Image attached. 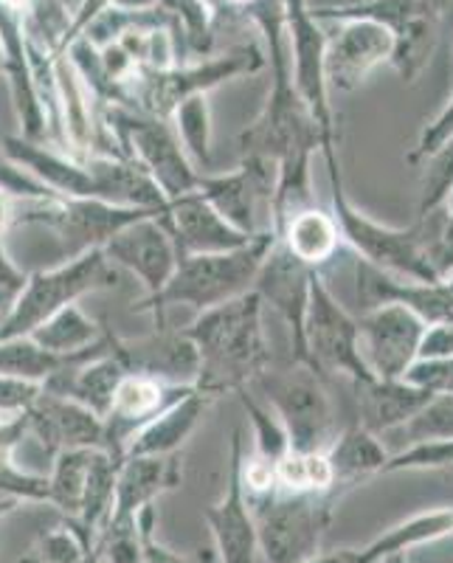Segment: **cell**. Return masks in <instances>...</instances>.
I'll return each instance as SVG.
<instances>
[{"label":"cell","instance_id":"17","mask_svg":"<svg viewBox=\"0 0 453 563\" xmlns=\"http://www.w3.org/2000/svg\"><path fill=\"white\" fill-rule=\"evenodd\" d=\"M26 431L57 460L59 451L68 449H102L104 420L70 397L40 391L34 404L23 411Z\"/></svg>","mask_w":453,"mask_h":563},{"label":"cell","instance_id":"18","mask_svg":"<svg viewBox=\"0 0 453 563\" xmlns=\"http://www.w3.org/2000/svg\"><path fill=\"white\" fill-rule=\"evenodd\" d=\"M102 251L110 265L139 276L150 296H155L164 288L169 276L175 274V268H178L180 260L173 234L161 223V214L128 225Z\"/></svg>","mask_w":453,"mask_h":563},{"label":"cell","instance_id":"54","mask_svg":"<svg viewBox=\"0 0 453 563\" xmlns=\"http://www.w3.org/2000/svg\"><path fill=\"white\" fill-rule=\"evenodd\" d=\"M448 474H451V476H453V467H451V471H448Z\"/></svg>","mask_w":453,"mask_h":563},{"label":"cell","instance_id":"46","mask_svg":"<svg viewBox=\"0 0 453 563\" xmlns=\"http://www.w3.org/2000/svg\"><path fill=\"white\" fill-rule=\"evenodd\" d=\"M113 7H119V9H135V12H139V9H153V7H158V0H115Z\"/></svg>","mask_w":453,"mask_h":563},{"label":"cell","instance_id":"21","mask_svg":"<svg viewBox=\"0 0 453 563\" xmlns=\"http://www.w3.org/2000/svg\"><path fill=\"white\" fill-rule=\"evenodd\" d=\"M180 476V451L166 456H124L115 474L113 510L108 521H133L141 507L155 505L161 493L178 487Z\"/></svg>","mask_w":453,"mask_h":563},{"label":"cell","instance_id":"20","mask_svg":"<svg viewBox=\"0 0 453 563\" xmlns=\"http://www.w3.org/2000/svg\"><path fill=\"white\" fill-rule=\"evenodd\" d=\"M110 350L122 358L128 375H144L166 384H195L198 378V350L184 330H158L144 339H119L110 333Z\"/></svg>","mask_w":453,"mask_h":563},{"label":"cell","instance_id":"51","mask_svg":"<svg viewBox=\"0 0 453 563\" xmlns=\"http://www.w3.org/2000/svg\"><path fill=\"white\" fill-rule=\"evenodd\" d=\"M0 74H7V57H3V45H0Z\"/></svg>","mask_w":453,"mask_h":563},{"label":"cell","instance_id":"37","mask_svg":"<svg viewBox=\"0 0 453 563\" xmlns=\"http://www.w3.org/2000/svg\"><path fill=\"white\" fill-rule=\"evenodd\" d=\"M0 189L12 195V198H52L54 195L32 173H26L20 164H14L3 150H0Z\"/></svg>","mask_w":453,"mask_h":563},{"label":"cell","instance_id":"33","mask_svg":"<svg viewBox=\"0 0 453 563\" xmlns=\"http://www.w3.org/2000/svg\"><path fill=\"white\" fill-rule=\"evenodd\" d=\"M386 437L406 442L402 449L426 440H453V395H434L415 420ZM386 437H380V440H386Z\"/></svg>","mask_w":453,"mask_h":563},{"label":"cell","instance_id":"7","mask_svg":"<svg viewBox=\"0 0 453 563\" xmlns=\"http://www.w3.org/2000/svg\"><path fill=\"white\" fill-rule=\"evenodd\" d=\"M153 214H161V211L130 209V206H113L104 200L63 198V195L18 198L14 203V225H45L54 231L63 245V263L90 249H104L119 231Z\"/></svg>","mask_w":453,"mask_h":563},{"label":"cell","instance_id":"44","mask_svg":"<svg viewBox=\"0 0 453 563\" xmlns=\"http://www.w3.org/2000/svg\"><path fill=\"white\" fill-rule=\"evenodd\" d=\"M14 203H18V198L0 189V240L14 225Z\"/></svg>","mask_w":453,"mask_h":563},{"label":"cell","instance_id":"42","mask_svg":"<svg viewBox=\"0 0 453 563\" xmlns=\"http://www.w3.org/2000/svg\"><path fill=\"white\" fill-rule=\"evenodd\" d=\"M372 3H377V0H301V7L307 9V14L316 20L344 18V14L366 9L372 7Z\"/></svg>","mask_w":453,"mask_h":563},{"label":"cell","instance_id":"9","mask_svg":"<svg viewBox=\"0 0 453 563\" xmlns=\"http://www.w3.org/2000/svg\"><path fill=\"white\" fill-rule=\"evenodd\" d=\"M102 108L104 122L119 135L124 153L147 169L166 203L180 198V195L198 192L200 173L192 167V161L186 158L173 124L164 122V119L133 113V110L119 108V104H102Z\"/></svg>","mask_w":453,"mask_h":563},{"label":"cell","instance_id":"48","mask_svg":"<svg viewBox=\"0 0 453 563\" xmlns=\"http://www.w3.org/2000/svg\"><path fill=\"white\" fill-rule=\"evenodd\" d=\"M225 9H234V12H243V9L254 7L256 0H223Z\"/></svg>","mask_w":453,"mask_h":563},{"label":"cell","instance_id":"34","mask_svg":"<svg viewBox=\"0 0 453 563\" xmlns=\"http://www.w3.org/2000/svg\"><path fill=\"white\" fill-rule=\"evenodd\" d=\"M236 395H240V400H243L245 411H248L251 417V426H254V440H256L254 460L276 465V462L290 451L288 434H285V429H281L279 417H274L265 406L256 404L254 397H248V386L236 391Z\"/></svg>","mask_w":453,"mask_h":563},{"label":"cell","instance_id":"6","mask_svg":"<svg viewBox=\"0 0 453 563\" xmlns=\"http://www.w3.org/2000/svg\"><path fill=\"white\" fill-rule=\"evenodd\" d=\"M115 265L108 263L102 249H90L85 254L65 260L52 271H34L26 276V285L0 319V341L26 339L43 321L52 319L68 305H77L90 290L113 285Z\"/></svg>","mask_w":453,"mask_h":563},{"label":"cell","instance_id":"8","mask_svg":"<svg viewBox=\"0 0 453 563\" xmlns=\"http://www.w3.org/2000/svg\"><path fill=\"white\" fill-rule=\"evenodd\" d=\"M265 65L259 45L248 43L206 63H186L166 70H139L124 90V108L133 113L169 122L173 110L195 93H209L220 82L243 74H256Z\"/></svg>","mask_w":453,"mask_h":563},{"label":"cell","instance_id":"31","mask_svg":"<svg viewBox=\"0 0 453 563\" xmlns=\"http://www.w3.org/2000/svg\"><path fill=\"white\" fill-rule=\"evenodd\" d=\"M274 476L276 487H281V490L335 493L332 490V467L330 460H327V451H310V454H305V451H288L274 465Z\"/></svg>","mask_w":453,"mask_h":563},{"label":"cell","instance_id":"30","mask_svg":"<svg viewBox=\"0 0 453 563\" xmlns=\"http://www.w3.org/2000/svg\"><path fill=\"white\" fill-rule=\"evenodd\" d=\"M158 7L178 26L186 63L195 57H209L218 37V14L211 12L203 0H158Z\"/></svg>","mask_w":453,"mask_h":563},{"label":"cell","instance_id":"4","mask_svg":"<svg viewBox=\"0 0 453 563\" xmlns=\"http://www.w3.org/2000/svg\"><path fill=\"white\" fill-rule=\"evenodd\" d=\"M245 499L265 563H301L319 555L332 512L341 501L335 493H290L281 487Z\"/></svg>","mask_w":453,"mask_h":563},{"label":"cell","instance_id":"28","mask_svg":"<svg viewBox=\"0 0 453 563\" xmlns=\"http://www.w3.org/2000/svg\"><path fill=\"white\" fill-rule=\"evenodd\" d=\"M175 135H178L180 147L186 158L192 161L195 169L214 173V158H211V108L206 93L184 99L169 115Z\"/></svg>","mask_w":453,"mask_h":563},{"label":"cell","instance_id":"41","mask_svg":"<svg viewBox=\"0 0 453 563\" xmlns=\"http://www.w3.org/2000/svg\"><path fill=\"white\" fill-rule=\"evenodd\" d=\"M451 355H453V321L428 324L426 335H422V344H420V358L417 361L451 358Z\"/></svg>","mask_w":453,"mask_h":563},{"label":"cell","instance_id":"29","mask_svg":"<svg viewBox=\"0 0 453 563\" xmlns=\"http://www.w3.org/2000/svg\"><path fill=\"white\" fill-rule=\"evenodd\" d=\"M93 451L97 449L59 451L52 465V474H48V505L59 507L68 516V521L79 519V512H82Z\"/></svg>","mask_w":453,"mask_h":563},{"label":"cell","instance_id":"2","mask_svg":"<svg viewBox=\"0 0 453 563\" xmlns=\"http://www.w3.org/2000/svg\"><path fill=\"white\" fill-rule=\"evenodd\" d=\"M276 231H262L248 245L220 254H189L180 256L178 268L155 296L135 305V310H153L158 327H164V310L169 305H189L198 313L225 305L236 296L254 290V279L262 263L276 243Z\"/></svg>","mask_w":453,"mask_h":563},{"label":"cell","instance_id":"53","mask_svg":"<svg viewBox=\"0 0 453 563\" xmlns=\"http://www.w3.org/2000/svg\"><path fill=\"white\" fill-rule=\"evenodd\" d=\"M448 7H453V0H448Z\"/></svg>","mask_w":453,"mask_h":563},{"label":"cell","instance_id":"38","mask_svg":"<svg viewBox=\"0 0 453 563\" xmlns=\"http://www.w3.org/2000/svg\"><path fill=\"white\" fill-rule=\"evenodd\" d=\"M451 133H453V93L448 97V102L442 104L440 113H437L434 119H431V122L420 130L415 150L409 153V161H415L417 164V161L426 158L428 153H434L437 144H440V141H445Z\"/></svg>","mask_w":453,"mask_h":563},{"label":"cell","instance_id":"19","mask_svg":"<svg viewBox=\"0 0 453 563\" xmlns=\"http://www.w3.org/2000/svg\"><path fill=\"white\" fill-rule=\"evenodd\" d=\"M161 223L173 234L178 256L220 254V251L243 249L254 240L225 223L214 211V206L200 192H189L169 200L166 209L161 211Z\"/></svg>","mask_w":453,"mask_h":563},{"label":"cell","instance_id":"11","mask_svg":"<svg viewBox=\"0 0 453 563\" xmlns=\"http://www.w3.org/2000/svg\"><path fill=\"white\" fill-rule=\"evenodd\" d=\"M327 29L324 82L330 93H355L380 65L391 63L395 37L369 18L321 20Z\"/></svg>","mask_w":453,"mask_h":563},{"label":"cell","instance_id":"40","mask_svg":"<svg viewBox=\"0 0 453 563\" xmlns=\"http://www.w3.org/2000/svg\"><path fill=\"white\" fill-rule=\"evenodd\" d=\"M23 285H26V274L14 265V260L3 249V240H0V308H3V316L9 313Z\"/></svg>","mask_w":453,"mask_h":563},{"label":"cell","instance_id":"39","mask_svg":"<svg viewBox=\"0 0 453 563\" xmlns=\"http://www.w3.org/2000/svg\"><path fill=\"white\" fill-rule=\"evenodd\" d=\"M43 391V384L20 378H3L0 375V411L7 415H23L34 404V397Z\"/></svg>","mask_w":453,"mask_h":563},{"label":"cell","instance_id":"36","mask_svg":"<svg viewBox=\"0 0 453 563\" xmlns=\"http://www.w3.org/2000/svg\"><path fill=\"white\" fill-rule=\"evenodd\" d=\"M402 380H409L431 395H453V355L437 361H417Z\"/></svg>","mask_w":453,"mask_h":563},{"label":"cell","instance_id":"13","mask_svg":"<svg viewBox=\"0 0 453 563\" xmlns=\"http://www.w3.org/2000/svg\"><path fill=\"white\" fill-rule=\"evenodd\" d=\"M445 9L448 0H377L372 7L357 9L344 18H369L389 29L391 37H395V52H391L389 65L400 74L402 82H415L434 54Z\"/></svg>","mask_w":453,"mask_h":563},{"label":"cell","instance_id":"14","mask_svg":"<svg viewBox=\"0 0 453 563\" xmlns=\"http://www.w3.org/2000/svg\"><path fill=\"white\" fill-rule=\"evenodd\" d=\"M319 271L296 260L281 240L276 238L274 249L268 251L265 263H262L259 274L254 279V294L259 296L262 305H270L281 321L290 330V344H294V361L307 364L305 350V319L307 308H310V288ZM310 366V364H307Z\"/></svg>","mask_w":453,"mask_h":563},{"label":"cell","instance_id":"43","mask_svg":"<svg viewBox=\"0 0 453 563\" xmlns=\"http://www.w3.org/2000/svg\"><path fill=\"white\" fill-rule=\"evenodd\" d=\"M147 563H206L203 555H195V558H180L178 552H169L166 547H161L155 538L147 541Z\"/></svg>","mask_w":453,"mask_h":563},{"label":"cell","instance_id":"23","mask_svg":"<svg viewBox=\"0 0 453 563\" xmlns=\"http://www.w3.org/2000/svg\"><path fill=\"white\" fill-rule=\"evenodd\" d=\"M389 456L391 454L386 451L384 440L355 422V426L341 431L327 449V460L332 467V490L344 499L346 493L355 490L361 482L384 474Z\"/></svg>","mask_w":453,"mask_h":563},{"label":"cell","instance_id":"26","mask_svg":"<svg viewBox=\"0 0 453 563\" xmlns=\"http://www.w3.org/2000/svg\"><path fill=\"white\" fill-rule=\"evenodd\" d=\"M448 536H453V507L420 512V516H411V519L389 527V530H386L384 536H377L369 547L357 550V563H377L386 555L411 552L417 550V547L434 544V541Z\"/></svg>","mask_w":453,"mask_h":563},{"label":"cell","instance_id":"55","mask_svg":"<svg viewBox=\"0 0 453 563\" xmlns=\"http://www.w3.org/2000/svg\"><path fill=\"white\" fill-rule=\"evenodd\" d=\"M448 282H451V285H453V279H448Z\"/></svg>","mask_w":453,"mask_h":563},{"label":"cell","instance_id":"47","mask_svg":"<svg viewBox=\"0 0 453 563\" xmlns=\"http://www.w3.org/2000/svg\"><path fill=\"white\" fill-rule=\"evenodd\" d=\"M18 505H20L18 496H3V499H0V521L7 519L9 512H12Z\"/></svg>","mask_w":453,"mask_h":563},{"label":"cell","instance_id":"50","mask_svg":"<svg viewBox=\"0 0 453 563\" xmlns=\"http://www.w3.org/2000/svg\"><path fill=\"white\" fill-rule=\"evenodd\" d=\"M442 209H445L448 214H451V218H453V192L448 195V200H445V206H442Z\"/></svg>","mask_w":453,"mask_h":563},{"label":"cell","instance_id":"5","mask_svg":"<svg viewBox=\"0 0 453 563\" xmlns=\"http://www.w3.org/2000/svg\"><path fill=\"white\" fill-rule=\"evenodd\" d=\"M251 386L262 391L265 404L279 417L290 451H327L339 437L327 378L313 366L301 361H290L288 366L270 364Z\"/></svg>","mask_w":453,"mask_h":563},{"label":"cell","instance_id":"22","mask_svg":"<svg viewBox=\"0 0 453 563\" xmlns=\"http://www.w3.org/2000/svg\"><path fill=\"white\" fill-rule=\"evenodd\" d=\"M355 386L357 400V426L377 437H386L391 431L402 429L406 422L415 420L426 404L431 400V391L409 384V380H361Z\"/></svg>","mask_w":453,"mask_h":563},{"label":"cell","instance_id":"10","mask_svg":"<svg viewBox=\"0 0 453 563\" xmlns=\"http://www.w3.org/2000/svg\"><path fill=\"white\" fill-rule=\"evenodd\" d=\"M307 364L321 375H346L352 384L372 380L357 350V319L339 305L330 294L321 274H316L310 288V308L305 319Z\"/></svg>","mask_w":453,"mask_h":563},{"label":"cell","instance_id":"15","mask_svg":"<svg viewBox=\"0 0 453 563\" xmlns=\"http://www.w3.org/2000/svg\"><path fill=\"white\" fill-rule=\"evenodd\" d=\"M195 389V384H166V380L144 378V375H124L113 395L110 411L104 420V451L119 465L124 460L128 442L139 434L147 422H153L161 411H166L180 397Z\"/></svg>","mask_w":453,"mask_h":563},{"label":"cell","instance_id":"49","mask_svg":"<svg viewBox=\"0 0 453 563\" xmlns=\"http://www.w3.org/2000/svg\"><path fill=\"white\" fill-rule=\"evenodd\" d=\"M377 563H411V561H409V552H395V555L380 558Z\"/></svg>","mask_w":453,"mask_h":563},{"label":"cell","instance_id":"32","mask_svg":"<svg viewBox=\"0 0 453 563\" xmlns=\"http://www.w3.org/2000/svg\"><path fill=\"white\" fill-rule=\"evenodd\" d=\"M422 164L426 169L420 180V214H428V211L442 209L448 195L453 192V133L440 141L434 153L422 158Z\"/></svg>","mask_w":453,"mask_h":563},{"label":"cell","instance_id":"35","mask_svg":"<svg viewBox=\"0 0 453 563\" xmlns=\"http://www.w3.org/2000/svg\"><path fill=\"white\" fill-rule=\"evenodd\" d=\"M426 260L437 282L453 279V218L445 209L428 211Z\"/></svg>","mask_w":453,"mask_h":563},{"label":"cell","instance_id":"12","mask_svg":"<svg viewBox=\"0 0 453 563\" xmlns=\"http://www.w3.org/2000/svg\"><path fill=\"white\" fill-rule=\"evenodd\" d=\"M426 327L406 305H380L357 316V350L372 378H406V372L420 358Z\"/></svg>","mask_w":453,"mask_h":563},{"label":"cell","instance_id":"27","mask_svg":"<svg viewBox=\"0 0 453 563\" xmlns=\"http://www.w3.org/2000/svg\"><path fill=\"white\" fill-rule=\"evenodd\" d=\"M102 327L90 316H85L79 305H68V308L54 313L48 321H43L29 339L37 346H43V350L59 355V358H70V355H77V352L102 341Z\"/></svg>","mask_w":453,"mask_h":563},{"label":"cell","instance_id":"16","mask_svg":"<svg viewBox=\"0 0 453 563\" xmlns=\"http://www.w3.org/2000/svg\"><path fill=\"white\" fill-rule=\"evenodd\" d=\"M243 434L231 437L229 487L218 505L206 507V525L214 538V555L220 563H256L259 561V541H256L254 516L243 487Z\"/></svg>","mask_w":453,"mask_h":563},{"label":"cell","instance_id":"24","mask_svg":"<svg viewBox=\"0 0 453 563\" xmlns=\"http://www.w3.org/2000/svg\"><path fill=\"white\" fill-rule=\"evenodd\" d=\"M214 397L203 395L200 389H192L186 397H180L178 404H173L166 411H161L153 422H147L133 440L128 442L124 456H166L178 454L184 449V442L192 437L198 429L200 417L211 406Z\"/></svg>","mask_w":453,"mask_h":563},{"label":"cell","instance_id":"52","mask_svg":"<svg viewBox=\"0 0 453 563\" xmlns=\"http://www.w3.org/2000/svg\"><path fill=\"white\" fill-rule=\"evenodd\" d=\"M0 319H3V308H0Z\"/></svg>","mask_w":453,"mask_h":563},{"label":"cell","instance_id":"3","mask_svg":"<svg viewBox=\"0 0 453 563\" xmlns=\"http://www.w3.org/2000/svg\"><path fill=\"white\" fill-rule=\"evenodd\" d=\"M339 144L324 147L327 158V175H330V192H332V218L339 223L341 240L355 249V254L364 263L375 265V268L386 271L400 279H417V282H437L426 260V245H428V218L417 214L411 225H386L372 220L369 214L357 209L344 189V175H341Z\"/></svg>","mask_w":453,"mask_h":563},{"label":"cell","instance_id":"1","mask_svg":"<svg viewBox=\"0 0 453 563\" xmlns=\"http://www.w3.org/2000/svg\"><path fill=\"white\" fill-rule=\"evenodd\" d=\"M262 299L248 290L198 313V319L186 327V339L192 341L200 358L195 389L209 397L240 391L254 384L265 366L274 364L262 327Z\"/></svg>","mask_w":453,"mask_h":563},{"label":"cell","instance_id":"25","mask_svg":"<svg viewBox=\"0 0 453 563\" xmlns=\"http://www.w3.org/2000/svg\"><path fill=\"white\" fill-rule=\"evenodd\" d=\"M279 240L296 260H301L313 271H321L332 256L339 254L341 231L332 211L310 206L285 220V225L279 229Z\"/></svg>","mask_w":453,"mask_h":563},{"label":"cell","instance_id":"45","mask_svg":"<svg viewBox=\"0 0 453 563\" xmlns=\"http://www.w3.org/2000/svg\"><path fill=\"white\" fill-rule=\"evenodd\" d=\"M301 563H357V550H335V552H319V555L307 558Z\"/></svg>","mask_w":453,"mask_h":563}]
</instances>
